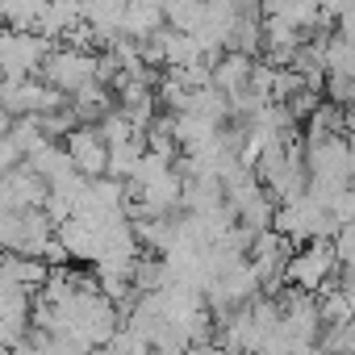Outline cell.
Instances as JSON below:
<instances>
[{
    "label": "cell",
    "mask_w": 355,
    "mask_h": 355,
    "mask_svg": "<svg viewBox=\"0 0 355 355\" xmlns=\"http://www.w3.org/2000/svg\"><path fill=\"white\" fill-rule=\"evenodd\" d=\"M67 150H71V159H76V167L84 175H92V180H96V175H109V142H105L96 121L76 125L67 134Z\"/></svg>",
    "instance_id": "obj_1"
},
{
    "label": "cell",
    "mask_w": 355,
    "mask_h": 355,
    "mask_svg": "<svg viewBox=\"0 0 355 355\" xmlns=\"http://www.w3.org/2000/svg\"><path fill=\"white\" fill-rule=\"evenodd\" d=\"M338 34L355 42V9H347V13H343V21H338Z\"/></svg>",
    "instance_id": "obj_2"
}]
</instances>
